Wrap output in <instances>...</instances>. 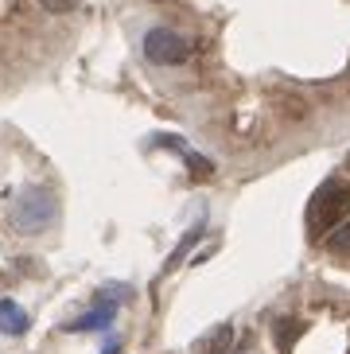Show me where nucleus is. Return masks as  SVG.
<instances>
[{"instance_id":"423d86ee","label":"nucleus","mask_w":350,"mask_h":354,"mask_svg":"<svg viewBox=\"0 0 350 354\" xmlns=\"http://www.w3.org/2000/svg\"><path fill=\"white\" fill-rule=\"evenodd\" d=\"M300 319H280V323H273V339H277V346L280 351H292V343L300 339Z\"/></svg>"},{"instance_id":"39448f33","label":"nucleus","mask_w":350,"mask_h":354,"mask_svg":"<svg viewBox=\"0 0 350 354\" xmlns=\"http://www.w3.org/2000/svg\"><path fill=\"white\" fill-rule=\"evenodd\" d=\"M28 327H31L28 312H24V308H20L16 300H8V296H4V300H0V331L16 339V335H24Z\"/></svg>"},{"instance_id":"6e6552de","label":"nucleus","mask_w":350,"mask_h":354,"mask_svg":"<svg viewBox=\"0 0 350 354\" xmlns=\"http://www.w3.org/2000/svg\"><path fill=\"white\" fill-rule=\"evenodd\" d=\"M82 4V0H39L43 12H51V16H66V12H74Z\"/></svg>"},{"instance_id":"20e7f679","label":"nucleus","mask_w":350,"mask_h":354,"mask_svg":"<svg viewBox=\"0 0 350 354\" xmlns=\"http://www.w3.org/2000/svg\"><path fill=\"white\" fill-rule=\"evenodd\" d=\"M113 315H117V300L113 296H105L98 308H90L86 315H78V319L71 323V331H102V327L113 323Z\"/></svg>"},{"instance_id":"f03ea898","label":"nucleus","mask_w":350,"mask_h":354,"mask_svg":"<svg viewBox=\"0 0 350 354\" xmlns=\"http://www.w3.org/2000/svg\"><path fill=\"white\" fill-rule=\"evenodd\" d=\"M55 198L47 191H24L12 207V222L24 230V234H43V230L55 222Z\"/></svg>"},{"instance_id":"f257e3e1","label":"nucleus","mask_w":350,"mask_h":354,"mask_svg":"<svg viewBox=\"0 0 350 354\" xmlns=\"http://www.w3.org/2000/svg\"><path fill=\"white\" fill-rule=\"evenodd\" d=\"M347 214H350V187L339 179H327L308 203V230L315 238H323L327 230H339Z\"/></svg>"},{"instance_id":"0eeeda50","label":"nucleus","mask_w":350,"mask_h":354,"mask_svg":"<svg viewBox=\"0 0 350 354\" xmlns=\"http://www.w3.org/2000/svg\"><path fill=\"white\" fill-rule=\"evenodd\" d=\"M327 250L339 253V257H350V222H342V226L327 238Z\"/></svg>"},{"instance_id":"9d476101","label":"nucleus","mask_w":350,"mask_h":354,"mask_svg":"<svg viewBox=\"0 0 350 354\" xmlns=\"http://www.w3.org/2000/svg\"><path fill=\"white\" fill-rule=\"evenodd\" d=\"M347 167H350V160H347Z\"/></svg>"},{"instance_id":"7ed1b4c3","label":"nucleus","mask_w":350,"mask_h":354,"mask_svg":"<svg viewBox=\"0 0 350 354\" xmlns=\"http://www.w3.org/2000/svg\"><path fill=\"white\" fill-rule=\"evenodd\" d=\"M191 55V43L172 28H152L145 32V59L156 66H179Z\"/></svg>"},{"instance_id":"1a4fd4ad","label":"nucleus","mask_w":350,"mask_h":354,"mask_svg":"<svg viewBox=\"0 0 350 354\" xmlns=\"http://www.w3.org/2000/svg\"><path fill=\"white\" fill-rule=\"evenodd\" d=\"M105 354H121V346H117V343H109V346H105Z\"/></svg>"}]
</instances>
